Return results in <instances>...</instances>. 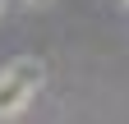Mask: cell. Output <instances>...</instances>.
I'll return each instance as SVG.
<instances>
[{
  "instance_id": "obj_1",
  "label": "cell",
  "mask_w": 129,
  "mask_h": 124,
  "mask_svg": "<svg viewBox=\"0 0 129 124\" xmlns=\"http://www.w3.org/2000/svg\"><path fill=\"white\" fill-rule=\"evenodd\" d=\"M42 83H46V60H37V55L9 60L0 69V119H19Z\"/></svg>"
},
{
  "instance_id": "obj_2",
  "label": "cell",
  "mask_w": 129,
  "mask_h": 124,
  "mask_svg": "<svg viewBox=\"0 0 129 124\" xmlns=\"http://www.w3.org/2000/svg\"><path fill=\"white\" fill-rule=\"evenodd\" d=\"M23 5H37V9H42V5H55V0H23Z\"/></svg>"
},
{
  "instance_id": "obj_3",
  "label": "cell",
  "mask_w": 129,
  "mask_h": 124,
  "mask_svg": "<svg viewBox=\"0 0 129 124\" xmlns=\"http://www.w3.org/2000/svg\"><path fill=\"white\" fill-rule=\"evenodd\" d=\"M0 19H5V0H0Z\"/></svg>"
},
{
  "instance_id": "obj_4",
  "label": "cell",
  "mask_w": 129,
  "mask_h": 124,
  "mask_svg": "<svg viewBox=\"0 0 129 124\" xmlns=\"http://www.w3.org/2000/svg\"><path fill=\"white\" fill-rule=\"evenodd\" d=\"M124 5H129V0H124Z\"/></svg>"
}]
</instances>
